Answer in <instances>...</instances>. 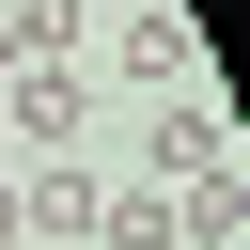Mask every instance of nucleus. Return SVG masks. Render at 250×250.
Returning a JSON list of instances; mask_svg holds the SVG:
<instances>
[{
  "mask_svg": "<svg viewBox=\"0 0 250 250\" xmlns=\"http://www.w3.org/2000/svg\"><path fill=\"white\" fill-rule=\"evenodd\" d=\"M250 234V172H203V188H172V250H234Z\"/></svg>",
  "mask_w": 250,
  "mask_h": 250,
  "instance_id": "39448f33",
  "label": "nucleus"
},
{
  "mask_svg": "<svg viewBox=\"0 0 250 250\" xmlns=\"http://www.w3.org/2000/svg\"><path fill=\"white\" fill-rule=\"evenodd\" d=\"M94 203H109V188H94L78 156H47V172L16 188V234H94Z\"/></svg>",
  "mask_w": 250,
  "mask_h": 250,
  "instance_id": "20e7f679",
  "label": "nucleus"
},
{
  "mask_svg": "<svg viewBox=\"0 0 250 250\" xmlns=\"http://www.w3.org/2000/svg\"><path fill=\"white\" fill-rule=\"evenodd\" d=\"M141 172H156V188H203V172H234V109H219V94H172V125L141 141Z\"/></svg>",
  "mask_w": 250,
  "mask_h": 250,
  "instance_id": "f03ea898",
  "label": "nucleus"
},
{
  "mask_svg": "<svg viewBox=\"0 0 250 250\" xmlns=\"http://www.w3.org/2000/svg\"><path fill=\"white\" fill-rule=\"evenodd\" d=\"M94 47H109L125 78H156V94H203V31H188L172 0H125V16H94Z\"/></svg>",
  "mask_w": 250,
  "mask_h": 250,
  "instance_id": "f257e3e1",
  "label": "nucleus"
},
{
  "mask_svg": "<svg viewBox=\"0 0 250 250\" xmlns=\"http://www.w3.org/2000/svg\"><path fill=\"white\" fill-rule=\"evenodd\" d=\"M0 78H16V31H0Z\"/></svg>",
  "mask_w": 250,
  "mask_h": 250,
  "instance_id": "423d86ee",
  "label": "nucleus"
},
{
  "mask_svg": "<svg viewBox=\"0 0 250 250\" xmlns=\"http://www.w3.org/2000/svg\"><path fill=\"white\" fill-rule=\"evenodd\" d=\"M78 109H94L78 62H16V78H0V141H78Z\"/></svg>",
  "mask_w": 250,
  "mask_h": 250,
  "instance_id": "7ed1b4c3",
  "label": "nucleus"
},
{
  "mask_svg": "<svg viewBox=\"0 0 250 250\" xmlns=\"http://www.w3.org/2000/svg\"><path fill=\"white\" fill-rule=\"evenodd\" d=\"M78 16H109V0H78Z\"/></svg>",
  "mask_w": 250,
  "mask_h": 250,
  "instance_id": "0eeeda50",
  "label": "nucleus"
}]
</instances>
